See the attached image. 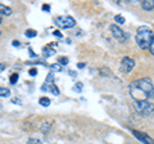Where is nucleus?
Masks as SVG:
<instances>
[{
    "mask_svg": "<svg viewBox=\"0 0 154 144\" xmlns=\"http://www.w3.org/2000/svg\"><path fill=\"white\" fill-rule=\"evenodd\" d=\"M130 94L135 100H149L153 99L154 89L153 81L149 77H143L140 80H135L128 85Z\"/></svg>",
    "mask_w": 154,
    "mask_h": 144,
    "instance_id": "obj_1",
    "label": "nucleus"
},
{
    "mask_svg": "<svg viewBox=\"0 0 154 144\" xmlns=\"http://www.w3.org/2000/svg\"><path fill=\"white\" fill-rule=\"evenodd\" d=\"M153 30L148 26H140L136 31V42L140 49H148L153 42Z\"/></svg>",
    "mask_w": 154,
    "mask_h": 144,
    "instance_id": "obj_2",
    "label": "nucleus"
},
{
    "mask_svg": "<svg viewBox=\"0 0 154 144\" xmlns=\"http://www.w3.org/2000/svg\"><path fill=\"white\" fill-rule=\"evenodd\" d=\"M134 107L139 113H141L143 116H152L153 111H154V105L152 102H149V100H135Z\"/></svg>",
    "mask_w": 154,
    "mask_h": 144,
    "instance_id": "obj_3",
    "label": "nucleus"
},
{
    "mask_svg": "<svg viewBox=\"0 0 154 144\" xmlns=\"http://www.w3.org/2000/svg\"><path fill=\"white\" fill-rule=\"evenodd\" d=\"M55 25L59 28H72L76 26V21L71 16H59L55 18Z\"/></svg>",
    "mask_w": 154,
    "mask_h": 144,
    "instance_id": "obj_4",
    "label": "nucleus"
},
{
    "mask_svg": "<svg viewBox=\"0 0 154 144\" xmlns=\"http://www.w3.org/2000/svg\"><path fill=\"white\" fill-rule=\"evenodd\" d=\"M109 30H110V32H112L113 37H116V39H117L118 41H121V42H125V41H127L130 39V33L125 32L122 28L118 27L117 25H110Z\"/></svg>",
    "mask_w": 154,
    "mask_h": 144,
    "instance_id": "obj_5",
    "label": "nucleus"
},
{
    "mask_svg": "<svg viewBox=\"0 0 154 144\" xmlns=\"http://www.w3.org/2000/svg\"><path fill=\"white\" fill-rule=\"evenodd\" d=\"M135 67V61L130 57H123L121 61V64H119V70H121L122 74H130Z\"/></svg>",
    "mask_w": 154,
    "mask_h": 144,
    "instance_id": "obj_6",
    "label": "nucleus"
},
{
    "mask_svg": "<svg viewBox=\"0 0 154 144\" xmlns=\"http://www.w3.org/2000/svg\"><path fill=\"white\" fill-rule=\"evenodd\" d=\"M131 133L135 138L139 139L140 142H143L144 144H154L153 138L149 136L146 133H143V131H139V130H131Z\"/></svg>",
    "mask_w": 154,
    "mask_h": 144,
    "instance_id": "obj_7",
    "label": "nucleus"
},
{
    "mask_svg": "<svg viewBox=\"0 0 154 144\" xmlns=\"http://www.w3.org/2000/svg\"><path fill=\"white\" fill-rule=\"evenodd\" d=\"M41 92H49L54 95H59V89L57 88L55 84H44L41 86Z\"/></svg>",
    "mask_w": 154,
    "mask_h": 144,
    "instance_id": "obj_8",
    "label": "nucleus"
},
{
    "mask_svg": "<svg viewBox=\"0 0 154 144\" xmlns=\"http://www.w3.org/2000/svg\"><path fill=\"white\" fill-rule=\"evenodd\" d=\"M55 49L53 46H50V45H48V46H45L44 49H42V54H44V57L45 58H49V57H53L55 54Z\"/></svg>",
    "mask_w": 154,
    "mask_h": 144,
    "instance_id": "obj_9",
    "label": "nucleus"
},
{
    "mask_svg": "<svg viewBox=\"0 0 154 144\" xmlns=\"http://www.w3.org/2000/svg\"><path fill=\"white\" fill-rule=\"evenodd\" d=\"M153 7H154L153 0H144V2H141V8L144 11L150 12V11H153Z\"/></svg>",
    "mask_w": 154,
    "mask_h": 144,
    "instance_id": "obj_10",
    "label": "nucleus"
},
{
    "mask_svg": "<svg viewBox=\"0 0 154 144\" xmlns=\"http://www.w3.org/2000/svg\"><path fill=\"white\" fill-rule=\"evenodd\" d=\"M13 13L11 7H7L4 4H0V16H11Z\"/></svg>",
    "mask_w": 154,
    "mask_h": 144,
    "instance_id": "obj_11",
    "label": "nucleus"
},
{
    "mask_svg": "<svg viewBox=\"0 0 154 144\" xmlns=\"http://www.w3.org/2000/svg\"><path fill=\"white\" fill-rule=\"evenodd\" d=\"M38 104H41L42 107H49L50 105V99L46 98V97H41L38 99Z\"/></svg>",
    "mask_w": 154,
    "mask_h": 144,
    "instance_id": "obj_12",
    "label": "nucleus"
},
{
    "mask_svg": "<svg viewBox=\"0 0 154 144\" xmlns=\"http://www.w3.org/2000/svg\"><path fill=\"white\" fill-rule=\"evenodd\" d=\"M11 95V90H9L8 88H3V86H0V97L3 98H7Z\"/></svg>",
    "mask_w": 154,
    "mask_h": 144,
    "instance_id": "obj_13",
    "label": "nucleus"
},
{
    "mask_svg": "<svg viewBox=\"0 0 154 144\" xmlns=\"http://www.w3.org/2000/svg\"><path fill=\"white\" fill-rule=\"evenodd\" d=\"M25 35L27 37H30V39H32V37H36L37 36V31L36 30H32V28H28V30H26Z\"/></svg>",
    "mask_w": 154,
    "mask_h": 144,
    "instance_id": "obj_14",
    "label": "nucleus"
},
{
    "mask_svg": "<svg viewBox=\"0 0 154 144\" xmlns=\"http://www.w3.org/2000/svg\"><path fill=\"white\" fill-rule=\"evenodd\" d=\"M114 21L118 23V25H123L125 22H126V18H125L123 16H121V14H117V16H114ZM117 25V26H118Z\"/></svg>",
    "mask_w": 154,
    "mask_h": 144,
    "instance_id": "obj_15",
    "label": "nucleus"
},
{
    "mask_svg": "<svg viewBox=\"0 0 154 144\" xmlns=\"http://www.w3.org/2000/svg\"><path fill=\"white\" fill-rule=\"evenodd\" d=\"M18 79H19V75H18V74H12L11 77H9V83H11L12 85H16L17 81H18Z\"/></svg>",
    "mask_w": 154,
    "mask_h": 144,
    "instance_id": "obj_16",
    "label": "nucleus"
},
{
    "mask_svg": "<svg viewBox=\"0 0 154 144\" xmlns=\"http://www.w3.org/2000/svg\"><path fill=\"white\" fill-rule=\"evenodd\" d=\"M68 58L67 57H59L58 58V64H60V66H66V64H68Z\"/></svg>",
    "mask_w": 154,
    "mask_h": 144,
    "instance_id": "obj_17",
    "label": "nucleus"
},
{
    "mask_svg": "<svg viewBox=\"0 0 154 144\" xmlns=\"http://www.w3.org/2000/svg\"><path fill=\"white\" fill-rule=\"evenodd\" d=\"M45 84H54V74H53V72H50V74L46 76Z\"/></svg>",
    "mask_w": 154,
    "mask_h": 144,
    "instance_id": "obj_18",
    "label": "nucleus"
},
{
    "mask_svg": "<svg viewBox=\"0 0 154 144\" xmlns=\"http://www.w3.org/2000/svg\"><path fill=\"white\" fill-rule=\"evenodd\" d=\"M27 144H42V142L40 140V139H36V138H30L28 139Z\"/></svg>",
    "mask_w": 154,
    "mask_h": 144,
    "instance_id": "obj_19",
    "label": "nucleus"
},
{
    "mask_svg": "<svg viewBox=\"0 0 154 144\" xmlns=\"http://www.w3.org/2000/svg\"><path fill=\"white\" fill-rule=\"evenodd\" d=\"M50 70H51V72H53V71L60 72V71H62V66H60V64H58V63H54V64H51V66H50Z\"/></svg>",
    "mask_w": 154,
    "mask_h": 144,
    "instance_id": "obj_20",
    "label": "nucleus"
},
{
    "mask_svg": "<svg viewBox=\"0 0 154 144\" xmlns=\"http://www.w3.org/2000/svg\"><path fill=\"white\" fill-rule=\"evenodd\" d=\"M28 74H30L31 76H36L37 75V68H35V67H33V68H30L28 70Z\"/></svg>",
    "mask_w": 154,
    "mask_h": 144,
    "instance_id": "obj_21",
    "label": "nucleus"
},
{
    "mask_svg": "<svg viewBox=\"0 0 154 144\" xmlns=\"http://www.w3.org/2000/svg\"><path fill=\"white\" fill-rule=\"evenodd\" d=\"M41 8H42V11L46 12V13L50 11V5H49V4H42V7H41Z\"/></svg>",
    "mask_w": 154,
    "mask_h": 144,
    "instance_id": "obj_22",
    "label": "nucleus"
},
{
    "mask_svg": "<svg viewBox=\"0 0 154 144\" xmlns=\"http://www.w3.org/2000/svg\"><path fill=\"white\" fill-rule=\"evenodd\" d=\"M79 85H76L75 88H73V90H77V92H81V89H82V83H77Z\"/></svg>",
    "mask_w": 154,
    "mask_h": 144,
    "instance_id": "obj_23",
    "label": "nucleus"
},
{
    "mask_svg": "<svg viewBox=\"0 0 154 144\" xmlns=\"http://www.w3.org/2000/svg\"><path fill=\"white\" fill-rule=\"evenodd\" d=\"M149 50H150V54L153 55V54H154V41L152 42L150 45H149Z\"/></svg>",
    "mask_w": 154,
    "mask_h": 144,
    "instance_id": "obj_24",
    "label": "nucleus"
},
{
    "mask_svg": "<svg viewBox=\"0 0 154 144\" xmlns=\"http://www.w3.org/2000/svg\"><path fill=\"white\" fill-rule=\"evenodd\" d=\"M5 68H7V63H0V74H2Z\"/></svg>",
    "mask_w": 154,
    "mask_h": 144,
    "instance_id": "obj_25",
    "label": "nucleus"
},
{
    "mask_svg": "<svg viewBox=\"0 0 154 144\" xmlns=\"http://www.w3.org/2000/svg\"><path fill=\"white\" fill-rule=\"evenodd\" d=\"M53 35H54V36H58V37H59V39H60V37H62V33L59 32V31H54V32H53Z\"/></svg>",
    "mask_w": 154,
    "mask_h": 144,
    "instance_id": "obj_26",
    "label": "nucleus"
},
{
    "mask_svg": "<svg viewBox=\"0 0 154 144\" xmlns=\"http://www.w3.org/2000/svg\"><path fill=\"white\" fill-rule=\"evenodd\" d=\"M85 63H84V62H80V63L79 64H77V67H79V68H85Z\"/></svg>",
    "mask_w": 154,
    "mask_h": 144,
    "instance_id": "obj_27",
    "label": "nucleus"
},
{
    "mask_svg": "<svg viewBox=\"0 0 154 144\" xmlns=\"http://www.w3.org/2000/svg\"><path fill=\"white\" fill-rule=\"evenodd\" d=\"M12 44H13V46H19V41H17V40H14V41L12 42Z\"/></svg>",
    "mask_w": 154,
    "mask_h": 144,
    "instance_id": "obj_28",
    "label": "nucleus"
},
{
    "mask_svg": "<svg viewBox=\"0 0 154 144\" xmlns=\"http://www.w3.org/2000/svg\"><path fill=\"white\" fill-rule=\"evenodd\" d=\"M30 55H31V57H36V54L32 52V49H30Z\"/></svg>",
    "mask_w": 154,
    "mask_h": 144,
    "instance_id": "obj_29",
    "label": "nucleus"
},
{
    "mask_svg": "<svg viewBox=\"0 0 154 144\" xmlns=\"http://www.w3.org/2000/svg\"><path fill=\"white\" fill-rule=\"evenodd\" d=\"M2 22H3V21H2V17H0V23H2Z\"/></svg>",
    "mask_w": 154,
    "mask_h": 144,
    "instance_id": "obj_30",
    "label": "nucleus"
},
{
    "mask_svg": "<svg viewBox=\"0 0 154 144\" xmlns=\"http://www.w3.org/2000/svg\"><path fill=\"white\" fill-rule=\"evenodd\" d=\"M0 35H2V32H0Z\"/></svg>",
    "mask_w": 154,
    "mask_h": 144,
    "instance_id": "obj_31",
    "label": "nucleus"
}]
</instances>
